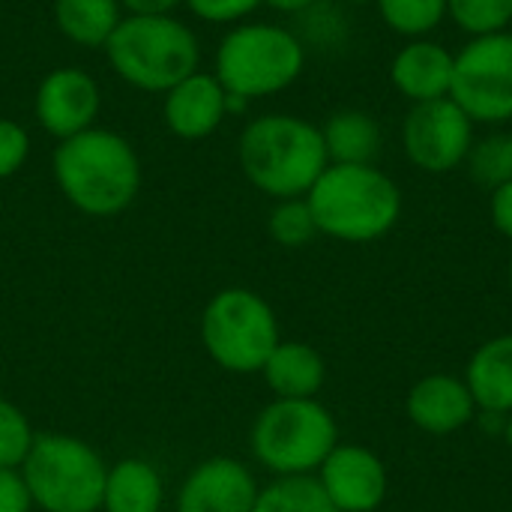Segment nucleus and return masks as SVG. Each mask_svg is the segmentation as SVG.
<instances>
[{
	"mask_svg": "<svg viewBox=\"0 0 512 512\" xmlns=\"http://www.w3.org/2000/svg\"><path fill=\"white\" fill-rule=\"evenodd\" d=\"M318 234L345 243L387 237L402 216V189L378 165H327L306 192Z\"/></svg>",
	"mask_w": 512,
	"mask_h": 512,
	"instance_id": "nucleus-1",
	"label": "nucleus"
},
{
	"mask_svg": "<svg viewBox=\"0 0 512 512\" xmlns=\"http://www.w3.org/2000/svg\"><path fill=\"white\" fill-rule=\"evenodd\" d=\"M240 168L255 189L285 198H306L330 165L321 126L297 114L255 117L240 135Z\"/></svg>",
	"mask_w": 512,
	"mask_h": 512,
	"instance_id": "nucleus-2",
	"label": "nucleus"
},
{
	"mask_svg": "<svg viewBox=\"0 0 512 512\" xmlns=\"http://www.w3.org/2000/svg\"><path fill=\"white\" fill-rule=\"evenodd\" d=\"M60 192L90 216H114L132 204L141 186V162L132 144L111 129H84L54 150Z\"/></svg>",
	"mask_w": 512,
	"mask_h": 512,
	"instance_id": "nucleus-3",
	"label": "nucleus"
},
{
	"mask_svg": "<svg viewBox=\"0 0 512 512\" xmlns=\"http://www.w3.org/2000/svg\"><path fill=\"white\" fill-rule=\"evenodd\" d=\"M111 69L132 87L168 93L198 72V36L171 15H126L105 42Z\"/></svg>",
	"mask_w": 512,
	"mask_h": 512,
	"instance_id": "nucleus-4",
	"label": "nucleus"
},
{
	"mask_svg": "<svg viewBox=\"0 0 512 512\" xmlns=\"http://www.w3.org/2000/svg\"><path fill=\"white\" fill-rule=\"evenodd\" d=\"M306 66L303 42L279 24H240L216 51V78L246 102L282 93Z\"/></svg>",
	"mask_w": 512,
	"mask_h": 512,
	"instance_id": "nucleus-5",
	"label": "nucleus"
},
{
	"mask_svg": "<svg viewBox=\"0 0 512 512\" xmlns=\"http://www.w3.org/2000/svg\"><path fill=\"white\" fill-rule=\"evenodd\" d=\"M336 444V420L315 399H276L261 411L252 429L255 459L279 477L318 471Z\"/></svg>",
	"mask_w": 512,
	"mask_h": 512,
	"instance_id": "nucleus-6",
	"label": "nucleus"
},
{
	"mask_svg": "<svg viewBox=\"0 0 512 512\" xmlns=\"http://www.w3.org/2000/svg\"><path fill=\"white\" fill-rule=\"evenodd\" d=\"M102 459L78 438L39 435L24 459L30 501L48 512H93L105 495Z\"/></svg>",
	"mask_w": 512,
	"mask_h": 512,
	"instance_id": "nucleus-7",
	"label": "nucleus"
},
{
	"mask_svg": "<svg viewBox=\"0 0 512 512\" xmlns=\"http://www.w3.org/2000/svg\"><path fill=\"white\" fill-rule=\"evenodd\" d=\"M201 336L210 357L228 372H261L279 345L273 309L246 288L216 294L201 321Z\"/></svg>",
	"mask_w": 512,
	"mask_h": 512,
	"instance_id": "nucleus-8",
	"label": "nucleus"
},
{
	"mask_svg": "<svg viewBox=\"0 0 512 512\" xmlns=\"http://www.w3.org/2000/svg\"><path fill=\"white\" fill-rule=\"evenodd\" d=\"M450 99L474 126L512 123V30L471 36L456 51Z\"/></svg>",
	"mask_w": 512,
	"mask_h": 512,
	"instance_id": "nucleus-9",
	"label": "nucleus"
},
{
	"mask_svg": "<svg viewBox=\"0 0 512 512\" xmlns=\"http://www.w3.org/2000/svg\"><path fill=\"white\" fill-rule=\"evenodd\" d=\"M402 147L408 162L426 174L456 171L474 147V120L450 96L411 105L402 123Z\"/></svg>",
	"mask_w": 512,
	"mask_h": 512,
	"instance_id": "nucleus-10",
	"label": "nucleus"
},
{
	"mask_svg": "<svg viewBox=\"0 0 512 512\" xmlns=\"http://www.w3.org/2000/svg\"><path fill=\"white\" fill-rule=\"evenodd\" d=\"M318 480L339 512H375L387 498L384 462L357 444H336L318 468Z\"/></svg>",
	"mask_w": 512,
	"mask_h": 512,
	"instance_id": "nucleus-11",
	"label": "nucleus"
},
{
	"mask_svg": "<svg viewBox=\"0 0 512 512\" xmlns=\"http://www.w3.org/2000/svg\"><path fill=\"white\" fill-rule=\"evenodd\" d=\"M99 114V84L84 69H54L36 90V120L54 138H72L93 126Z\"/></svg>",
	"mask_w": 512,
	"mask_h": 512,
	"instance_id": "nucleus-12",
	"label": "nucleus"
},
{
	"mask_svg": "<svg viewBox=\"0 0 512 512\" xmlns=\"http://www.w3.org/2000/svg\"><path fill=\"white\" fill-rule=\"evenodd\" d=\"M258 501L255 477L234 459H210L183 483L177 512H252Z\"/></svg>",
	"mask_w": 512,
	"mask_h": 512,
	"instance_id": "nucleus-13",
	"label": "nucleus"
},
{
	"mask_svg": "<svg viewBox=\"0 0 512 512\" xmlns=\"http://www.w3.org/2000/svg\"><path fill=\"white\" fill-rule=\"evenodd\" d=\"M453 63L456 54L441 42L429 36L408 39L390 63V81L405 99H411V105L447 99L453 87Z\"/></svg>",
	"mask_w": 512,
	"mask_h": 512,
	"instance_id": "nucleus-14",
	"label": "nucleus"
},
{
	"mask_svg": "<svg viewBox=\"0 0 512 512\" xmlns=\"http://www.w3.org/2000/svg\"><path fill=\"white\" fill-rule=\"evenodd\" d=\"M405 411L417 429H423L429 435H453L474 420L477 402H474L465 378L426 375L411 387Z\"/></svg>",
	"mask_w": 512,
	"mask_h": 512,
	"instance_id": "nucleus-15",
	"label": "nucleus"
},
{
	"mask_svg": "<svg viewBox=\"0 0 512 512\" xmlns=\"http://www.w3.org/2000/svg\"><path fill=\"white\" fill-rule=\"evenodd\" d=\"M225 87L210 72H192L165 93V123L177 138L198 141L225 120Z\"/></svg>",
	"mask_w": 512,
	"mask_h": 512,
	"instance_id": "nucleus-16",
	"label": "nucleus"
},
{
	"mask_svg": "<svg viewBox=\"0 0 512 512\" xmlns=\"http://www.w3.org/2000/svg\"><path fill=\"white\" fill-rule=\"evenodd\" d=\"M465 384L486 414L512 411V333L483 342L465 372Z\"/></svg>",
	"mask_w": 512,
	"mask_h": 512,
	"instance_id": "nucleus-17",
	"label": "nucleus"
},
{
	"mask_svg": "<svg viewBox=\"0 0 512 512\" xmlns=\"http://www.w3.org/2000/svg\"><path fill=\"white\" fill-rule=\"evenodd\" d=\"M327 159L333 165H375L384 147L381 123L360 108H342L321 126Z\"/></svg>",
	"mask_w": 512,
	"mask_h": 512,
	"instance_id": "nucleus-18",
	"label": "nucleus"
},
{
	"mask_svg": "<svg viewBox=\"0 0 512 512\" xmlns=\"http://www.w3.org/2000/svg\"><path fill=\"white\" fill-rule=\"evenodd\" d=\"M261 372L276 399H315L327 378L324 357L303 342H279Z\"/></svg>",
	"mask_w": 512,
	"mask_h": 512,
	"instance_id": "nucleus-19",
	"label": "nucleus"
},
{
	"mask_svg": "<svg viewBox=\"0 0 512 512\" xmlns=\"http://www.w3.org/2000/svg\"><path fill=\"white\" fill-rule=\"evenodd\" d=\"M102 504L108 512H159L162 480L147 462L126 459L108 471Z\"/></svg>",
	"mask_w": 512,
	"mask_h": 512,
	"instance_id": "nucleus-20",
	"label": "nucleus"
},
{
	"mask_svg": "<svg viewBox=\"0 0 512 512\" xmlns=\"http://www.w3.org/2000/svg\"><path fill=\"white\" fill-rule=\"evenodd\" d=\"M54 18L66 39L84 48H105L120 24V0H54Z\"/></svg>",
	"mask_w": 512,
	"mask_h": 512,
	"instance_id": "nucleus-21",
	"label": "nucleus"
},
{
	"mask_svg": "<svg viewBox=\"0 0 512 512\" xmlns=\"http://www.w3.org/2000/svg\"><path fill=\"white\" fill-rule=\"evenodd\" d=\"M252 512H339L327 498L324 486L312 474L279 477L264 492H258Z\"/></svg>",
	"mask_w": 512,
	"mask_h": 512,
	"instance_id": "nucleus-22",
	"label": "nucleus"
},
{
	"mask_svg": "<svg viewBox=\"0 0 512 512\" xmlns=\"http://www.w3.org/2000/svg\"><path fill=\"white\" fill-rule=\"evenodd\" d=\"M375 6L381 21L405 39H423L447 21V0H375Z\"/></svg>",
	"mask_w": 512,
	"mask_h": 512,
	"instance_id": "nucleus-23",
	"label": "nucleus"
},
{
	"mask_svg": "<svg viewBox=\"0 0 512 512\" xmlns=\"http://www.w3.org/2000/svg\"><path fill=\"white\" fill-rule=\"evenodd\" d=\"M471 177L489 192L512 180V132H489L474 138V147L465 159Z\"/></svg>",
	"mask_w": 512,
	"mask_h": 512,
	"instance_id": "nucleus-24",
	"label": "nucleus"
},
{
	"mask_svg": "<svg viewBox=\"0 0 512 512\" xmlns=\"http://www.w3.org/2000/svg\"><path fill=\"white\" fill-rule=\"evenodd\" d=\"M447 18L468 36L510 30L512 0H447Z\"/></svg>",
	"mask_w": 512,
	"mask_h": 512,
	"instance_id": "nucleus-25",
	"label": "nucleus"
},
{
	"mask_svg": "<svg viewBox=\"0 0 512 512\" xmlns=\"http://www.w3.org/2000/svg\"><path fill=\"white\" fill-rule=\"evenodd\" d=\"M267 225H270V237L279 246H285V249L306 246L318 234V225H315V216H312L306 198H285V201H279L273 207Z\"/></svg>",
	"mask_w": 512,
	"mask_h": 512,
	"instance_id": "nucleus-26",
	"label": "nucleus"
},
{
	"mask_svg": "<svg viewBox=\"0 0 512 512\" xmlns=\"http://www.w3.org/2000/svg\"><path fill=\"white\" fill-rule=\"evenodd\" d=\"M33 447V432L24 420V414L0 399V468L24 465L27 453Z\"/></svg>",
	"mask_w": 512,
	"mask_h": 512,
	"instance_id": "nucleus-27",
	"label": "nucleus"
},
{
	"mask_svg": "<svg viewBox=\"0 0 512 512\" xmlns=\"http://www.w3.org/2000/svg\"><path fill=\"white\" fill-rule=\"evenodd\" d=\"M27 153H30V138H27L24 126L0 117V180L12 177L24 165Z\"/></svg>",
	"mask_w": 512,
	"mask_h": 512,
	"instance_id": "nucleus-28",
	"label": "nucleus"
},
{
	"mask_svg": "<svg viewBox=\"0 0 512 512\" xmlns=\"http://www.w3.org/2000/svg\"><path fill=\"white\" fill-rule=\"evenodd\" d=\"M264 0H186V6L204 21H240Z\"/></svg>",
	"mask_w": 512,
	"mask_h": 512,
	"instance_id": "nucleus-29",
	"label": "nucleus"
},
{
	"mask_svg": "<svg viewBox=\"0 0 512 512\" xmlns=\"http://www.w3.org/2000/svg\"><path fill=\"white\" fill-rule=\"evenodd\" d=\"M0 512H30V492L24 477L9 468H0Z\"/></svg>",
	"mask_w": 512,
	"mask_h": 512,
	"instance_id": "nucleus-30",
	"label": "nucleus"
},
{
	"mask_svg": "<svg viewBox=\"0 0 512 512\" xmlns=\"http://www.w3.org/2000/svg\"><path fill=\"white\" fill-rule=\"evenodd\" d=\"M489 216H492V225L512 240V180L492 189V198H489Z\"/></svg>",
	"mask_w": 512,
	"mask_h": 512,
	"instance_id": "nucleus-31",
	"label": "nucleus"
},
{
	"mask_svg": "<svg viewBox=\"0 0 512 512\" xmlns=\"http://www.w3.org/2000/svg\"><path fill=\"white\" fill-rule=\"evenodd\" d=\"M177 3L183 0H120V6H126L132 15H168Z\"/></svg>",
	"mask_w": 512,
	"mask_h": 512,
	"instance_id": "nucleus-32",
	"label": "nucleus"
},
{
	"mask_svg": "<svg viewBox=\"0 0 512 512\" xmlns=\"http://www.w3.org/2000/svg\"><path fill=\"white\" fill-rule=\"evenodd\" d=\"M267 6H273L276 12H306L315 6V0H264Z\"/></svg>",
	"mask_w": 512,
	"mask_h": 512,
	"instance_id": "nucleus-33",
	"label": "nucleus"
},
{
	"mask_svg": "<svg viewBox=\"0 0 512 512\" xmlns=\"http://www.w3.org/2000/svg\"><path fill=\"white\" fill-rule=\"evenodd\" d=\"M501 435H504L507 447L512 450V411H510V414H504V432H501Z\"/></svg>",
	"mask_w": 512,
	"mask_h": 512,
	"instance_id": "nucleus-34",
	"label": "nucleus"
},
{
	"mask_svg": "<svg viewBox=\"0 0 512 512\" xmlns=\"http://www.w3.org/2000/svg\"><path fill=\"white\" fill-rule=\"evenodd\" d=\"M348 3H354V6H366V3H375V0H348Z\"/></svg>",
	"mask_w": 512,
	"mask_h": 512,
	"instance_id": "nucleus-35",
	"label": "nucleus"
},
{
	"mask_svg": "<svg viewBox=\"0 0 512 512\" xmlns=\"http://www.w3.org/2000/svg\"><path fill=\"white\" fill-rule=\"evenodd\" d=\"M510 288H512V255H510Z\"/></svg>",
	"mask_w": 512,
	"mask_h": 512,
	"instance_id": "nucleus-36",
	"label": "nucleus"
}]
</instances>
